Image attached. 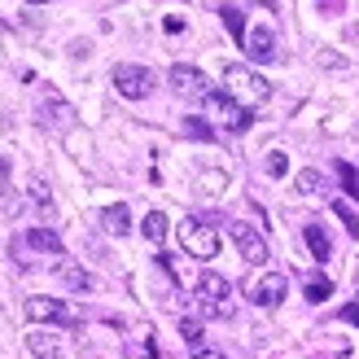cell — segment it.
<instances>
[{
    "mask_svg": "<svg viewBox=\"0 0 359 359\" xmlns=\"http://www.w3.org/2000/svg\"><path fill=\"white\" fill-rule=\"evenodd\" d=\"M184 136H197V140H210L215 132H210V123H202V118H184Z\"/></svg>",
    "mask_w": 359,
    "mask_h": 359,
    "instance_id": "d4e9b609",
    "label": "cell"
},
{
    "mask_svg": "<svg viewBox=\"0 0 359 359\" xmlns=\"http://www.w3.org/2000/svg\"><path fill=\"white\" fill-rule=\"evenodd\" d=\"M140 232H145V237L158 245V241L167 237V215H163V210H149V215H145V224H140Z\"/></svg>",
    "mask_w": 359,
    "mask_h": 359,
    "instance_id": "e0dca14e",
    "label": "cell"
},
{
    "mask_svg": "<svg viewBox=\"0 0 359 359\" xmlns=\"http://www.w3.org/2000/svg\"><path fill=\"white\" fill-rule=\"evenodd\" d=\"M202 184H206V193H219V189L228 184V180H224V175H215V171H210V175H202Z\"/></svg>",
    "mask_w": 359,
    "mask_h": 359,
    "instance_id": "484cf974",
    "label": "cell"
},
{
    "mask_svg": "<svg viewBox=\"0 0 359 359\" xmlns=\"http://www.w3.org/2000/svg\"><path fill=\"white\" fill-rule=\"evenodd\" d=\"M27 351L35 355V359H62V342L53 333H44V329H31L27 333Z\"/></svg>",
    "mask_w": 359,
    "mask_h": 359,
    "instance_id": "5bb4252c",
    "label": "cell"
},
{
    "mask_svg": "<svg viewBox=\"0 0 359 359\" xmlns=\"http://www.w3.org/2000/svg\"><path fill=\"white\" fill-rule=\"evenodd\" d=\"M27 5H48V0H27Z\"/></svg>",
    "mask_w": 359,
    "mask_h": 359,
    "instance_id": "f546056e",
    "label": "cell"
},
{
    "mask_svg": "<svg viewBox=\"0 0 359 359\" xmlns=\"http://www.w3.org/2000/svg\"><path fill=\"white\" fill-rule=\"evenodd\" d=\"M241 48H245L255 62H276V31H272V27H250Z\"/></svg>",
    "mask_w": 359,
    "mask_h": 359,
    "instance_id": "8fae6325",
    "label": "cell"
},
{
    "mask_svg": "<svg viewBox=\"0 0 359 359\" xmlns=\"http://www.w3.org/2000/svg\"><path fill=\"white\" fill-rule=\"evenodd\" d=\"M285 171H290V158H285L280 149H276V154H267V175H272V180H280Z\"/></svg>",
    "mask_w": 359,
    "mask_h": 359,
    "instance_id": "cb8c5ba5",
    "label": "cell"
},
{
    "mask_svg": "<svg viewBox=\"0 0 359 359\" xmlns=\"http://www.w3.org/2000/svg\"><path fill=\"white\" fill-rule=\"evenodd\" d=\"M193 294H197V307H202L206 316H219V320L232 316V285L219 272H202L197 285H193Z\"/></svg>",
    "mask_w": 359,
    "mask_h": 359,
    "instance_id": "7a4b0ae2",
    "label": "cell"
},
{
    "mask_svg": "<svg viewBox=\"0 0 359 359\" xmlns=\"http://www.w3.org/2000/svg\"><path fill=\"white\" fill-rule=\"evenodd\" d=\"M40 123H44V128H57V132H70V128H75V110H70V105L57 97V93H48L44 101H40Z\"/></svg>",
    "mask_w": 359,
    "mask_h": 359,
    "instance_id": "7c38bea8",
    "label": "cell"
},
{
    "mask_svg": "<svg viewBox=\"0 0 359 359\" xmlns=\"http://www.w3.org/2000/svg\"><path fill=\"white\" fill-rule=\"evenodd\" d=\"M167 79H171V88H175V97H184V101H206V97L215 93L210 79H206L197 66H189V62H175Z\"/></svg>",
    "mask_w": 359,
    "mask_h": 359,
    "instance_id": "52a82bcc",
    "label": "cell"
},
{
    "mask_svg": "<svg viewBox=\"0 0 359 359\" xmlns=\"http://www.w3.org/2000/svg\"><path fill=\"white\" fill-rule=\"evenodd\" d=\"M337 175H342L346 197H351V202H359V175H355V167H351V163H337Z\"/></svg>",
    "mask_w": 359,
    "mask_h": 359,
    "instance_id": "44dd1931",
    "label": "cell"
},
{
    "mask_svg": "<svg viewBox=\"0 0 359 359\" xmlns=\"http://www.w3.org/2000/svg\"><path fill=\"white\" fill-rule=\"evenodd\" d=\"M180 245L189 250V259H215L219 255V232H215L210 219H197V215H189L184 224H180Z\"/></svg>",
    "mask_w": 359,
    "mask_h": 359,
    "instance_id": "3957f363",
    "label": "cell"
},
{
    "mask_svg": "<svg viewBox=\"0 0 359 359\" xmlns=\"http://www.w3.org/2000/svg\"><path fill=\"white\" fill-rule=\"evenodd\" d=\"M202 333H206V329H202V320H180V337H184L193 351L202 346Z\"/></svg>",
    "mask_w": 359,
    "mask_h": 359,
    "instance_id": "7402d4cb",
    "label": "cell"
},
{
    "mask_svg": "<svg viewBox=\"0 0 359 359\" xmlns=\"http://www.w3.org/2000/svg\"><path fill=\"white\" fill-rule=\"evenodd\" d=\"M329 294H333V285H329L325 276H311V280H307V302H325Z\"/></svg>",
    "mask_w": 359,
    "mask_h": 359,
    "instance_id": "603a6c76",
    "label": "cell"
},
{
    "mask_svg": "<svg viewBox=\"0 0 359 359\" xmlns=\"http://www.w3.org/2000/svg\"><path fill=\"white\" fill-rule=\"evenodd\" d=\"M101 228L110 232V237H128V232H132V210L123 206V202L105 206V210H101Z\"/></svg>",
    "mask_w": 359,
    "mask_h": 359,
    "instance_id": "4fadbf2b",
    "label": "cell"
},
{
    "mask_svg": "<svg viewBox=\"0 0 359 359\" xmlns=\"http://www.w3.org/2000/svg\"><path fill=\"white\" fill-rule=\"evenodd\" d=\"M206 110H210V118L219 123L224 132H245L250 128V110H245V105H237L228 93H210L206 97Z\"/></svg>",
    "mask_w": 359,
    "mask_h": 359,
    "instance_id": "ba28073f",
    "label": "cell"
},
{
    "mask_svg": "<svg viewBox=\"0 0 359 359\" xmlns=\"http://www.w3.org/2000/svg\"><path fill=\"white\" fill-rule=\"evenodd\" d=\"M224 93L245 110H259V105L272 101V83L250 66H224Z\"/></svg>",
    "mask_w": 359,
    "mask_h": 359,
    "instance_id": "6da1fadb",
    "label": "cell"
},
{
    "mask_svg": "<svg viewBox=\"0 0 359 359\" xmlns=\"http://www.w3.org/2000/svg\"><path fill=\"white\" fill-rule=\"evenodd\" d=\"M219 13H224V27L232 31V40H241V44H245V18H241V9H237V5H224Z\"/></svg>",
    "mask_w": 359,
    "mask_h": 359,
    "instance_id": "ac0fdd59",
    "label": "cell"
},
{
    "mask_svg": "<svg viewBox=\"0 0 359 359\" xmlns=\"http://www.w3.org/2000/svg\"><path fill=\"white\" fill-rule=\"evenodd\" d=\"M228 237H232V245L241 250V259H245V263H255V267H263V263H267V241H263L250 224L232 219V224H228Z\"/></svg>",
    "mask_w": 359,
    "mask_h": 359,
    "instance_id": "9c48e42d",
    "label": "cell"
},
{
    "mask_svg": "<svg viewBox=\"0 0 359 359\" xmlns=\"http://www.w3.org/2000/svg\"><path fill=\"white\" fill-rule=\"evenodd\" d=\"M333 215H337V219H342V228L351 232V237H359V215L346 206V202H337V197H333Z\"/></svg>",
    "mask_w": 359,
    "mask_h": 359,
    "instance_id": "ffe728a7",
    "label": "cell"
},
{
    "mask_svg": "<svg viewBox=\"0 0 359 359\" xmlns=\"http://www.w3.org/2000/svg\"><path fill=\"white\" fill-rule=\"evenodd\" d=\"M294 184H298V193H307V197H311V193H320V189H325V175L307 167V171H298V180H294Z\"/></svg>",
    "mask_w": 359,
    "mask_h": 359,
    "instance_id": "d6986e66",
    "label": "cell"
},
{
    "mask_svg": "<svg viewBox=\"0 0 359 359\" xmlns=\"http://www.w3.org/2000/svg\"><path fill=\"white\" fill-rule=\"evenodd\" d=\"M154 83H158V75L149 66H136V62L114 66V88H118V97H128V101H145L154 93Z\"/></svg>",
    "mask_w": 359,
    "mask_h": 359,
    "instance_id": "8992f818",
    "label": "cell"
},
{
    "mask_svg": "<svg viewBox=\"0 0 359 359\" xmlns=\"http://www.w3.org/2000/svg\"><path fill=\"white\" fill-rule=\"evenodd\" d=\"M27 245H31V250H44V255H57V259H66L62 237H57L53 228H31V232H27Z\"/></svg>",
    "mask_w": 359,
    "mask_h": 359,
    "instance_id": "2e32d148",
    "label": "cell"
},
{
    "mask_svg": "<svg viewBox=\"0 0 359 359\" xmlns=\"http://www.w3.org/2000/svg\"><path fill=\"white\" fill-rule=\"evenodd\" d=\"M285 294H290V280H285V272H272V267H267V272L259 267V272L245 280V298L255 302V307L272 311V307H280V302H285Z\"/></svg>",
    "mask_w": 359,
    "mask_h": 359,
    "instance_id": "277c9868",
    "label": "cell"
},
{
    "mask_svg": "<svg viewBox=\"0 0 359 359\" xmlns=\"http://www.w3.org/2000/svg\"><path fill=\"white\" fill-rule=\"evenodd\" d=\"M22 311H27L31 325H79V320H83V311H75L70 302H62V298H40V294L27 298Z\"/></svg>",
    "mask_w": 359,
    "mask_h": 359,
    "instance_id": "5b68a950",
    "label": "cell"
},
{
    "mask_svg": "<svg viewBox=\"0 0 359 359\" xmlns=\"http://www.w3.org/2000/svg\"><path fill=\"white\" fill-rule=\"evenodd\" d=\"M53 276H57L70 294H88V290H93V272L79 267L75 259H57V263H53Z\"/></svg>",
    "mask_w": 359,
    "mask_h": 359,
    "instance_id": "30bf717a",
    "label": "cell"
},
{
    "mask_svg": "<svg viewBox=\"0 0 359 359\" xmlns=\"http://www.w3.org/2000/svg\"><path fill=\"white\" fill-rule=\"evenodd\" d=\"M320 9H325V13H342V0H320Z\"/></svg>",
    "mask_w": 359,
    "mask_h": 359,
    "instance_id": "f1b7e54d",
    "label": "cell"
},
{
    "mask_svg": "<svg viewBox=\"0 0 359 359\" xmlns=\"http://www.w3.org/2000/svg\"><path fill=\"white\" fill-rule=\"evenodd\" d=\"M5 184H9V158L0 154V189H5Z\"/></svg>",
    "mask_w": 359,
    "mask_h": 359,
    "instance_id": "83f0119b",
    "label": "cell"
},
{
    "mask_svg": "<svg viewBox=\"0 0 359 359\" xmlns=\"http://www.w3.org/2000/svg\"><path fill=\"white\" fill-rule=\"evenodd\" d=\"M193 359H228V355H224V351H206V346H197Z\"/></svg>",
    "mask_w": 359,
    "mask_h": 359,
    "instance_id": "4316f807",
    "label": "cell"
},
{
    "mask_svg": "<svg viewBox=\"0 0 359 359\" xmlns=\"http://www.w3.org/2000/svg\"><path fill=\"white\" fill-rule=\"evenodd\" d=\"M302 241H307V250H311V259L316 263H329V232L320 228V224H302Z\"/></svg>",
    "mask_w": 359,
    "mask_h": 359,
    "instance_id": "9a60e30c",
    "label": "cell"
}]
</instances>
